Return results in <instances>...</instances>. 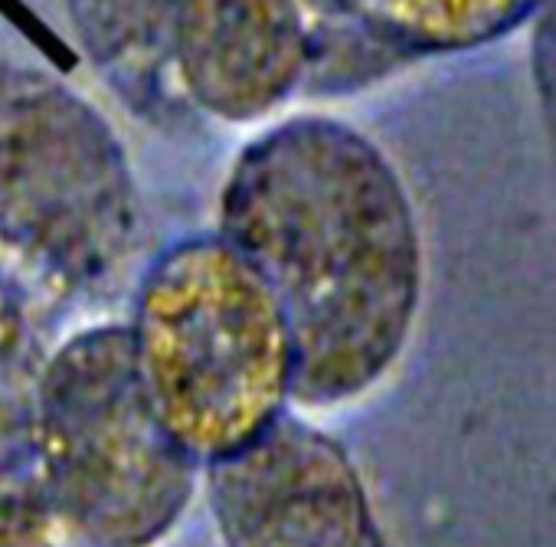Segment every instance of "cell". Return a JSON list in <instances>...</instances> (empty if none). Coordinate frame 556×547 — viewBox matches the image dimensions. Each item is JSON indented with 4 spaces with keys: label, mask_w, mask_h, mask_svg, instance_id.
I'll list each match as a JSON object with an SVG mask.
<instances>
[{
    "label": "cell",
    "mask_w": 556,
    "mask_h": 547,
    "mask_svg": "<svg viewBox=\"0 0 556 547\" xmlns=\"http://www.w3.org/2000/svg\"><path fill=\"white\" fill-rule=\"evenodd\" d=\"M138 229L112 128L53 76L0 60V249L60 289L118 276Z\"/></svg>",
    "instance_id": "277c9868"
},
{
    "label": "cell",
    "mask_w": 556,
    "mask_h": 547,
    "mask_svg": "<svg viewBox=\"0 0 556 547\" xmlns=\"http://www.w3.org/2000/svg\"><path fill=\"white\" fill-rule=\"evenodd\" d=\"M131 348L161 423L190 459L249 446L292 397L286 315L226 239L180 243L148 269Z\"/></svg>",
    "instance_id": "7a4b0ae2"
},
{
    "label": "cell",
    "mask_w": 556,
    "mask_h": 547,
    "mask_svg": "<svg viewBox=\"0 0 556 547\" xmlns=\"http://www.w3.org/2000/svg\"><path fill=\"white\" fill-rule=\"evenodd\" d=\"M223 239L286 315L299 403L354 400L393 368L422 256L409 197L361 132L299 119L258 138L223 190Z\"/></svg>",
    "instance_id": "6da1fadb"
},
{
    "label": "cell",
    "mask_w": 556,
    "mask_h": 547,
    "mask_svg": "<svg viewBox=\"0 0 556 547\" xmlns=\"http://www.w3.org/2000/svg\"><path fill=\"white\" fill-rule=\"evenodd\" d=\"M37 478L105 547L157 544L193 492L187 449L161 423L118 325L70 338L40 374Z\"/></svg>",
    "instance_id": "3957f363"
},
{
    "label": "cell",
    "mask_w": 556,
    "mask_h": 547,
    "mask_svg": "<svg viewBox=\"0 0 556 547\" xmlns=\"http://www.w3.org/2000/svg\"><path fill=\"white\" fill-rule=\"evenodd\" d=\"M321 8L393 50H462L494 40L533 0H321Z\"/></svg>",
    "instance_id": "ba28073f"
},
{
    "label": "cell",
    "mask_w": 556,
    "mask_h": 547,
    "mask_svg": "<svg viewBox=\"0 0 556 547\" xmlns=\"http://www.w3.org/2000/svg\"><path fill=\"white\" fill-rule=\"evenodd\" d=\"M312 63L299 0H180L174 76L187 99L226 122L282 102Z\"/></svg>",
    "instance_id": "8992f818"
},
{
    "label": "cell",
    "mask_w": 556,
    "mask_h": 547,
    "mask_svg": "<svg viewBox=\"0 0 556 547\" xmlns=\"http://www.w3.org/2000/svg\"><path fill=\"white\" fill-rule=\"evenodd\" d=\"M210 501L226 547H383L354 462L299 420L210 462Z\"/></svg>",
    "instance_id": "5b68a950"
},
{
    "label": "cell",
    "mask_w": 556,
    "mask_h": 547,
    "mask_svg": "<svg viewBox=\"0 0 556 547\" xmlns=\"http://www.w3.org/2000/svg\"><path fill=\"white\" fill-rule=\"evenodd\" d=\"M0 547H105L73 524L37 472L0 485Z\"/></svg>",
    "instance_id": "30bf717a"
},
{
    "label": "cell",
    "mask_w": 556,
    "mask_h": 547,
    "mask_svg": "<svg viewBox=\"0 0 556 547\" xmlns=\"http://www.w3.org/2000/svg\"><path fill=\"white\" fill-rule=\"evenodd\" d=\"M96 70L138 109L170 102L180 0H66Z\"/></svg>",
    "instance_id": "52a82bcc"
},
{
    "label": "cell",
    "mask_w": 556,
    "mask_h": 547,
    "mask_svg": "<svg viewBox=\"0 0 556 547\" xmlns=\"http://www.w3.org/2000/svg\"><path fill=\"white\" fill-rule=\"evenodd\" d=\"M40 374L27 286L0 262V472L11 459L34 456Z\"/></svg>",
    "instance_id": "9c48e42d"
}]
</instances>
